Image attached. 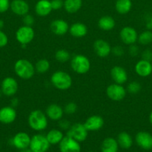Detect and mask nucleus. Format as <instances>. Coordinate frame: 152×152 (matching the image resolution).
I'll list each match as a JSON object with an SVG mask.
<instances>
[{"instance_id": "nucleus-1", "label": "nucleus", "mask_w": 152, "mask_h": 152, "mask_svg": "<svg viewBox=\"0 0 152 152\" xmlns=\"http://www.w3.org/2000/svg\"><path fill=\"white\" fill-rule=\"evenodd\" d=\"M30 128L36 132L45 130L48 126V117L41 110H34L30 113L28 118Z\"/></svg>"}, {"instance_id": "nucleus-2", "label": "nucleus", "mask_w": 152, "mask_h": 152, "mask_svg": "<svg viewBox=\"0 0 152 152\" xmlns=\"http://www.w3.org/2000/svg\"><path fill=\"white\" fill-rule=\"evenodd\" d=\"M15 74L22 80H30L35 74V67L28 59H20L14 64Z\"/></svg>"}, {"instance_id": "nucleus-3", "label": "nucleus", "mask_w": 152, "mask_h": 152, "mask_svg": "<svg viewBox=\"0 0 152 152\" xmlns=\"http://www.w3.org/2000/svg\"><path fill=\"white\" fill-rule=\"evenodd\" d=\"M51 83L55 88L61 91L68 90L72 85V79L68 73L57 71L51 77Z\"/></svg>"}, {"instance_id": "nucleus-4", "label": "nucleus", "mask_w": 152, "mask_h": 152, "mask_svg": "<svg viewBox=\"0 0 152 152\" xmlns=\"http://www.w3.org/2000/svg\"><path fill=\"white\" fill-rule=\"evenodd\" d=\"M70 65L74 72L78 74H85L90 69L91 63L87 56L77 54L72 58Z\"/></svg>"}, {"instance_id": "nucleus-5", "label": "nucleus", "mask_w": 152, "mask_h": 152, "mask_svg": "<svg viewBox=\"0 0 152 152\" xmlns=\"http://www.w3.org/2000/svg\"><path fill=\"white\" fill-rule=\"evenodd\" d=\"M50 145L46 136L37 134L31 138L29 148L33 152H47Z\"/></svg>"}, {"instance_id": "nucleus-6", "label": "nucleus", "mask_w": 152, "mask_h": 152, "mask_svg": "<svg viewBox=\"0 0 152 152\" xmlns=\"http://www.w3.org/2000/svg\"><path fill=\"white\" fill-rule=\"evenodd\" d=\"M88 131L85 128L84 125L80 123H76L71 125L67 131V136L73 138L77 142H81L86 140L88 137Z\"/></svg>"}, {"instance_id": "nucleus-7", "label": "nucleus", "mask_w": 152, "mask_h": 152, "mask_svg": "<svg viewBox=\"0 0 152 152\" xmlns=\"http://www.w3.org/2000/svg\"><path fill=\"white\" fill-rule=\"evenodd\" d=\"M35 37V33L32 27L22 25L19 27L16 32V39L22 45H26L32 42Z\"/></svg>"}, {"instance_id": "nucleus-8", "label": "nucleus", "mask_w": 152, "mask_h": 152, "mask_svg": "<svg viewBox=\"0 0 152 152\" xmlns=\"http://www.w3.org/2000/svg\"><path fill=\"white\" fill-rule=\"evenodd\" d=\"M106 94L111 100L119 102L125 99L127 94V91L122 85L113 83L107 86L106 89Z\"/></svg>"}, {"instance_id": "nucleus-9", "label": "nucleus", "mask_w": 152, "mask_h": 152, "mask_svg": "<svg viewBox=\"0 0 152 152\" xmlns=\"http://www.w3.org/2000/svg\"><path fill=\"white\" fill-rule=\"evenodd\" d=\"M59 149L61 152H80L81 147L80 142L66 135L59 143Z\"/></svg>"}, {"instance_id": "nucleus-10", "label": "nucleus", "mask_w": 152, "mask_h": 152, "mask_svg": "<svg viewBox=\"0 0 152 152\" xmlns=\"http://www.w3.org/2000/svg\"><path fill=\"white\" fill-rule=\"evenodd\" d=\"M19 88L17 81L14 78L7 77L2 80L1 84V91L7 96H14Z\"/></svg>"}, {"instance_id": "nucleus-11", "label": "nucleus", "mask_w": 152, "mask_h": 152, "mask_svg": "<svg viewBox=\"0 0 152 152\" xmlns=\"http://www.w3.org/2000/svg\"><path fill=\"white\" fill-rule=\"evenodd\" d=\"M120 39L123 43L125 45L135 44L136 42L138 40V34L134 28L130 26H125L122 28L120 31Z\"/></svg>"}, {"instance_id": "nucleus-12", "label": "nucleus", "mask_w": 152, "mask_h": 152, "mask_svg": "<svg viewBox=\"0 0 152 152\" xmlns=\"http://www.w3.org/2000/svg\"><path fill=\"white\" fill-rule=\"evenodd\" d=\"M31 137L26 132H20L16 133L11 140L12 145L19 150L29 148Z\"/></svg>"}, {"instance_id": "nucleus-13", "label": "nucleus", "mask_w": 152, "mask_h": 152, "mask_svg": "<svg viewBox=\"0 0 152 152\" xmlns=\"http://www.w3.org/2000/svg\"><path fill=\"white\" fill-rule=\"evenodd\" d=\"M93 49L98 56L101 58H105L110 54L112 48L107 41L104 39L95 40L93 44Z\"/></svg>"}, {"instance_id": "nucleus-14", "label": "nucleus", "mask_w": 152, "mask_h": 152, "mask_svg": "<svg viewBox=\"0 0 152 152\" xmlns=\"http://www.w3.org/2000/svg\"><path fill=\"white\" fill-rule=\"evenodd\" d=\"M17 114L12 106L3 107L0 109V123L2 124H11L16 120Z\"/></svg>"}, {"instance_id": "nucleus-15", "label": "nucleus", "mask_w": 152, "mask_h": 152, "mask_svg": "<svg viewBox=\"0 0 152 152\" xmlns=\"http://www.w3.org/2000/svg\"><path fill=\"white\" fill-rule=\"evenodd\" d=\"M104 124V120L99 115H92L88 117L84 122L85 128L88 132H97L102 129Z\"/></svg>"}, {"instance_id": "nucleus-16", "label": "nucleus", "mask_w": 152, "mask_h": 152, "mask_svg": "<svg viewBox=\"0 0 152 152\" xmlns=\"http://www.w3.org/2000/svg\"><path fill=\"white\" fill-rule=\"evenodd\" d=\"M135 140L137 145L142 149L151 150L152 148V135L148 132H140L137 133Z\"/></svg>"}, {"instance_id": "nucleus-17", "label": "nucleus", "mask_w": 152, "mask_h": 152, "mask_svg": "<svg viewBox=\"0 0 152 152\" xmlns=\"http://www.w3.org/2000/svg\"><path fill=\"white\" fill-rule=\"evenodd\" d=\"M10 10L17 16H24L29 12V4L25 0H13L10 2Z\"/></svg>"}, {"instance_id": "nucleus-18", "label": "nucleus", "mask_w": 152, "mask_h": 152, "mask_svg": "<svg viewBox=\"0 0 152 152\" xmlns=\"http://www.w3.org/2000/svg\"><path fill=\"white\" fill-rule=\"evenodd\" d=\"M110 76L115 83L123 85L128 81V73L126 70L121 66H114L110 70Z\"/></svg>"}, {"instance_id": "nucleus-19", "label": "nucleus", "mask_w": 152, "mask_h": 152, "mask_svg": "<svg viewBox=\"0 0 152 152\" xmlns=\"http://www.w3.org/2000/svg\"><path fill=\"white\" fill-rule=\"evenodd\" d=\"M50 29L55 35L63 36L69 31V26L68 22L63 19H55L51 23Z\"/></svg>"}, {"instance_id": "nucleus-20", "label": "nucleus", "mask_w": 152, "mask_h": 152, "mask_svg": "<svg viewBox=\"0 0 152 152\" xmlns=\"http://www.w3.org/2000/svg\"><path fill=\"white\" fill-rule=\"evenodd\" d=\"M64 110L61 105L52 103L48 105L46 109V114L48 118L54 121H59L63 118Z\"/></svg>"}, {"instance_id": "nucleus-21", "label": "nucleus", "mask_w": 152, "mask_h": 152, "mask_svg": "<svg viewBox=\"0 0 152 152\" xmlns=\"http://www.w3.org/2000/svg\"><path fill=\"white\" fill-rule=\"evenodd\" d=\"M135 71L139 77H148L152 72V65L149 61L141 59L135 65Z\"/></svg>"}, {"instance_id": "nucleus-22", "label": "nucleus", "mask_w": 152, "mask_h": 152, "mask_svg": "<svg viewBox=\"0 0 152 152\" xmlns=\"http://www.w3.org/2000/svg\"><path fill=\"white\" fill-rule=\"evenodd\" d=\"M52 4L49 0H39L35 5V12L37 15L42 17L47 16L52 11Z\"/></svg>"}, {"instance_id": "nucleus-23", "label": "nucleus", "mask_w": 152, "mask_h": 152, "mask_svg": "<svg viewBox=\"0 0 152 152\" xmlns=\"http://www.w3.org/2000/svg\"><path fill=\"white\" fill-rule=\"evenodd\" d=\"M70 34L76 38H82L87 34L88 28L86 25L82 22H75L69 27Z\"/></svg>"}, {"instance_id": "nucleus-24", "label": "nucleus", "mask_w": 152, "mask_h": 152, "mask_svg": "<svg viewBox=\"0 0 152 152\" xmlns=\"http://www.w3.org/2000/svg\"><path fill=\"white\" fill-rule=\"evenodd\" d=\"M119 144L117 140L113 137H107L103 140L101 145V152H118Z\"/></svg>"}, {"instance_id": "nucleus-25", "label": "nucleus", "mask_w": 152, "mask_h": 152, "mask_svg": "<svg viewBox=\"0 0 152 152\" xmlns=\"http://www.w3.org/2000/svg\"><path fill=\"white\" fill-rule=\"evenodd\" d=\"M116 22L112 16H103L98 19V26L101 30L104 31H111L114 28Z\"/></svg>"}, {"instance_id": "nucleus-26", "label": "nucleus", "mask_w": 152, "mask_h": 152, "mask_svg": "<svg viewBox=\"0 0 152 152\" xmlns=\"http://www.w3.org/2000/svg\"><path fill=\"white\" fill-rule=\"evenodd\" d=\"M117 140L119 146L123 149H129L133 145V139L131 135L125 132H122L119 134L117 137Z\"/></svg>"}, {"instance_id": "nucleus-27", "label": "nucleus", "mask_w": 152, "mask_h": 152, "mask_svg": "<svg viewBox=\"0 0 152 152\" xmlns=\"http://www.w3.org/2000/svg\"><path fill=\"white\" fill-rule=\"evenodd\" d=\"M46 138L50 145H55L59 144L64 137L63 133L59 129H54L49 131L46 134Z\"/></svg>"}, {"instance_id": "nucleus-28", "label": "nucleus", "mask_w": 152, "mask_h": 152, "mask_svg": "<svg viewBox=\"0 0 152 152\" xmlns=\"http://www.w3.org/2000/svg\"><path fill=\"white\" fill-rule=\"evenodd\" d=\"M82 0H65L63 7L66 11L69 13H75L81 8Z\"/></svg>"}, {"instance_id": "nucleus-29", "label": "nucleus", "mask_w": 152, "mask_h": 152, "mask_svg": "<svg viewBox=\"0 0 152 152\" xmlns=\"http://www.w3.org/2000/svg\"><path fill=\"white\" fill-rule=\"evenodd\" d=\"M132 7L131 0H116L115 8L119 14H126L129 13Z\"/></svg>"}, {"instance_id": "nucleus-30", "label": "nucleus", "mask_w": 152, "mask_h": 152, "mask_svg": "<svg viewBox=\"0 0 152 152\" xmlns=\"http://www.w3.org/2000/svg\"><path fill=\"white\" fill-rule=\"evenodd\" d=\"M35 71L39 74H45L50 68V62L46 59H39L35 64Z\"/></svg>"}, {"instance_id": "nucleus-31", "label": "nucleus", "mask_w": 152, "mask_h": 152, "mask_svg": "<svg viewBox=\"0 0 152 152\" xmlns=\"http://www.w3.org/2000/svg\"><path fill=\"white\" fill-rule=\"evenodd\" d=\"M55 57L57 61L64 63V62H66L69 60L70 58H71V55L68 50H65V49H60L55 52Z\"/></svg>"}, {"instance_id": "nucleus-32", "label": "nucleus", "mask_w": 152, "mask_h": 152, "mask_svg": "<svg viewBox=\"0 0 152 152\" xmlns=\"http://www.w3.org/2000/svg\"><path fill=\"white\" fill-rule=\"evenodd\" d=\"M139 44L146 45L152 42V32L151 31H143L138 36V40Z\"/></svg>"}, {"instance_id": "nucleus-33", "label": "nucleus", "mask_w": 152, "mask_h": 152, "mask_svg": "<svg viewBox=\"0 0 152 152\" xmlns=\"http://www.w3.org/2000/svg\"><path fill=\"white\" fill-rule=\"evenodd\" d=\"M141 85L136 81H133L130 83L127 86V91L131 94H137L141 90Z\"/></svg>"}, {"instance_id": "nucleus-34", "label": "nucleus", "mask_w": 152, "mask_h": 152, "mask_svg": "<svg viewBox=\"0 0 152 152\" xmlns=\"http://www.w3.org/2000/svg\"><path fill=\"white\" fill-rule=\"evenodd\" d=\"M64 113L67 114H73L77 111V106L76 103L73 102H69L64 107Z\"/></svg>"}, {"instance_id": "nucleus-35", "label": "nucleus", "mask_w": 152, "mask_h": 152, "mask_svg": "<svg viewBox=\"0 0 152 152\" xmlns=\"http://www.w3.org/2000/svg\"><path fill=\"white\" fill-rule=\"evenodd\" d=\"M10 5L9 0H0V13H5L10 8Z\"/></svg>"}, {"instance_id": "nucleus-36", "label": "nucleus", "mask_w": 152, "mask_h": 152, "mask_svg": "<svg viewBox=\"0 0 152 152\" xmlns=\"http://www.w3.org/2000/svg\"><path fill=\"white\" fill-rule=\"evenodd\" d=\"M23 22L24 25H27V26H31L32 27V25L34 23V18L32 15L31 14H26L23 16Z\"/></svg>"}, {"instance_id": "nucleus-37", "label": "nucleus", "mask_w": 152, "mask_h": 152, "mask_svg": "<svg viewBox=\"0 0 152 152\" xmlns=\"http://www.w3.org/2000/svg\"><path fill=\"white\" fill-rule=\"evenodd\" d=\"M51 1V4H52V10H60L63 7L64 1L63 0H52Z\"/></svg>"}, {"instance_id": "nucleus-38", "label": "nucleus", "mask_w": 152, "mask_h": 152, "mask_svg": "<svg viewBox=\"0 0 152 152\" xmlns=\"http://www.w3.org/2000/svg\"><path fill=\"white\" fill-rule=\"evenodd\" d=\"M8 42V38L7 36L1 30H0V48L5 47Z\"/></svg>"}, {"instance_id": "nucleus-39", "label": "nucleus", "mask_w": 152, "mask_h": 152, "mask_svg": "<svg viewBox=\"0 0 152 152\" xmlns=\"http://www.w3.org/2000/svg\"><path fill=\"white\" fill-rule=\"evenodd\" d=\"M58 125H59L60 129H61L62 130L68 131V129H69L70 126H71V123L67 120H62V119H61V120H59Z\"/></svg>"}, {"instance_id": "nucleus-40", "label": "nucleus", "mask_w": 152, "mask_h": 152, "mask_svg": "<svg viewBox=\"0 0 152 152\" xmlns=\"http://www.w3.org/2000/svg\"><path fill=\"white\" fill-rule=\"evenodd\" d=\"M111 52L116 56H122V55L125 53V50H124L123 48L121 47V46H119V45L113 47V48H112Z\"/></svg>"}, {"instance_id": "nucleus-41", "label": "nucleus", "mask_w": 152, "mask_h": 152, "mask_svg": "<svg viewBox=\"0 0 152 152\" xmlns=\"http://www.w3.org/2000/svg\"><path fill=\"white\" fill-rule=\"evenodd\" d=\"M142 59H145V60L147 61H151L152 60V51L149 49H147V50H144L142 54Z\"/></svg>"}, {"instance_id": "nucleus-42", "label": "nucleus", "mask_w": 152, "mask_h": 152, "mask_svg": "<svg viewBox=\"0 0 152 152\" xmlns=\"http://www.w3.org/2000/svg\"><path fill=\"white\" fill-rule=\"evenodd\" d=\"M139 53V48L135 45H131L129 48V53L131 56H137Z\"/></svg>"}, {"instance_id": "nucleus-43", "label": "nucleus", "mask_w": 152, "mask_h": 152, "mask_svg": "<svg viewBox=\"0 0 152 152\" xmlns=\"http://www.w3.org/2000/svg\"><path fill=\"white\" fill-rule=\"evenodd\" d=\"M18 99H16V98H14V99H13L11 100V105L12 107H15V106H17L18 105Z\"/></svg>"}, {"instance_id": "nucleus-44", "label": "nucleus", "mask_w": 152, "mask_h": 152, "mask_svg": "<svg viewBox=\"0 0 152 152\" xmlns=\"http://www.w3.org/2000/svg\"><path fill=\"white\" fill-rule=\"evenodd\" d=\"M20 152H33L30 149V148H24V149L20 150Z\"/></svg>"}, {"instance_id": "nucleus-45", "label": "nucleus", "mask_w": 152, "mask_h": 152, "mask_svg": "<svg viewBox=\"0 0 152 152\" xmlns=\"http://www.w3.org/2000/svg\"><path fill=\"white\" fill-rule=\"evenodd\" d=\"M4 21H3L2 19H0V30H1L3 27H4Z\"/></svg>"}, {"instance_id": "nucleus-46", "label": "nucleus", "mask_w": 152, "mask_h": 152, "mask_svg": "<svg viewBox=\"0 0 152 152\" xmlns=\"http://www.w3.org/2000/svg\"><path fill=\"white\" fill-rule=\"evenodd\" d=\"M149 121L152 124V112L150 114V116H149Z\"/></svg>"}, {"instance_id": "nucleus-47", "label": "nucleus", "mask_w": 152, "mask_h": 152, "mask_svg": "<svg viewBox=\"0 0 152 152\" xmlns=\"http://www.w3.org/2000/svg\"><path fill=\"white\" fill-rule=\"evenodd\" d=\"M1 94H2V92H1V91H0V97H1Z\"/></svg>"}, {"instance_id": "nucleus-48", "label": "nucleus", "mask_w": 152, "mask_h": 152, "mask_svg": "<svg viewBox=\"0 0 152 152\" xmlns=\"http://www.w3.org/2000/svg\"><path fill=\"white\" fill-rule=\"evenodd\" d=\"M151 25H152V17H151Z\"/></svg>"}, {"instance_id": "nucleus-49", "label": "nucleus", "mask_w": 152, "mask_h": 152, "mask_svg": "<svg viewBox=\"0 0 152 152\" xmlns=\"http://www.w3.org/2000/svg\"><path fill=\"white\" fill-rule=\"evenodd\" d=\"M89 152H95V151H89Z\"/></svg>"}, {"instance_id": "nucleus-50", "label": "nucleus", "mask_w": 152, "mask_h": 152, "mask_svg": "<svg viewBox=\"0 0 152 152\" xmlns=\"http://www.w3.org/2000/svg\"><path fill=\"white\" fill-rule=\"evenodd\" d=\"M0 148H1V147H0Z\"/></svg>"}, {"instance_id": "nucleus-51", "label": "nucleus", "mask_w": 152, "mask_h": 152, "mask_svg": "<svg viewBox=\"0 0 152 152\" xmlns=\"http://www.w3.org/2000/svg\"><path fill=\"white\" fill-rule=\"evenodd\" d=\"M151 65H152V63H151Z\"/></svg>"}]
</instances>
